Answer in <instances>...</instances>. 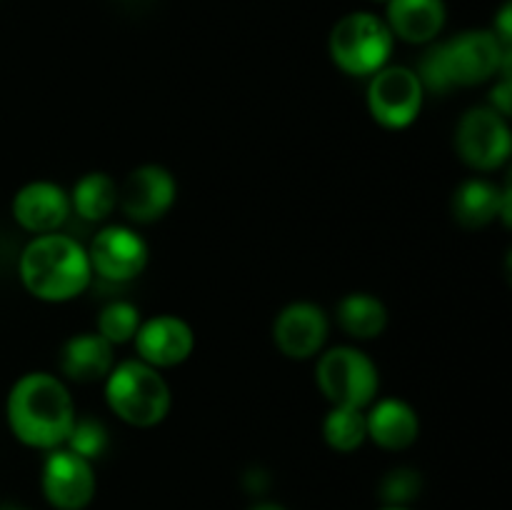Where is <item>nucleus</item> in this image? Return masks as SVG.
Returning a JSON list of instances; mask_svg holds the SVG:
<instances>
[{"label": "nucleus", "instance_id": "f257e3e1", "mask_svg": "<svg viewBox=\"0 0 512 510\" xmlns=\"http://www.w3.org/2000/svg\"><path fill=\"white\" fill-rule=\"evenodd\" d=\"M8 423L30 448H60L75 423L73 398L55 375L28 373L10 388Z\"/></svg>", "mask_w": 512, "mask_h": 510}, {"label": "nucleus", "instance_id": "f03ea898", "mask_svg": "<svg viewBox=\"0 0 512 510\" xmlns=\"http://www.w3.org/2000/svg\"><path fill=\"white\" fill-rule=\"evenodd\" d=\"M18 273L33 298L45 303H65L88 288L93 268L78 240L60 233H45L25 245Z\"/></svg>", "mask_w": 512, "mask_h": 510}, {"label": "nucleus", "instance_id": "7ed1b4c3", "mask_svg": "<svg viewBox=\"0 0 512 510\" xmlns=\"http://www.w3.org/2000/svg\"><path fill=\"white\" fill-rule=\"evenodd\" d=\"M105 400L123 423L153 428L165 420L173 395L158 368L143 360H125L105 375Z\"/></svg>", "mask_w": 512, "mask_h": 510}, {"label": "nucleus", "instance_id": "20e7f679", "mask_svg": "<svg viewBox=\"0 0 512 510\" xmlns=\"http://www.w3.org/2000/svg\"><path fill=\"white\" fill-rule=\"evenodd\" d=\"M393 53L388 23L370 13H350L330 33V58L348 75H373Z\"/></svg>", "mask_w": 512, "mask_h": 510}, {"label": "nucleus", "instance_id": "39448f33", "mask_svg": "<svg viewBox=\"0 0 512 510\" xmlns=\"http://www.w3.org/2000/svg\"><path fill=\"white\" fill-rule=\"evenodd\" d=\"M315 380L333 408H370L380 388L378 368L373 360L363 350L350 345L330 348L318 360Z\"/></svg>", "mask_w": 512, "mask_h": 510}, {"label": "nucleus", "instance_id": "423d86ee", "mask_svg": "<svg viewBox=\"0 0 512 510\" xmlns=\"http://www.w3.org/2000/svg\"><path fill=\"white\" fill-rule=\"evenodd\" d=\"M425 88L415 70L405 65H385L373 73L368 85V110L378 125L403 130L418 120Z\"/></svg>", "mask_w": 512, "mask_h": 510}, {"label": "nucleus", "instance_id": "0eeeda50", "mask_svg": "<svg viewBox=\"0 0 512 510\" xmlns=\"http://www.w3.org/2000/svg\"><path fill=\"white\" fill-rule=\"evenodd\" d=\"M443 55L453 88L485 83L495 73L510 78V45L500 43L498 35L488 30L460 33L443 43Z\"/></svg>", "mask_w": 512, "mask_h": 510}, {"label": "nucleus", "instance_id": "6e6552de", "mask_svg": "<svg viewBox=\"0 0 512 510\" xmlns=\"http://www.w3.org/2000/svg\"><path fill=\"white\" fill-rule=\"evenodd\" d=\"M455 148L465 165L475 170H495L510 158V128L493 108H473L460 118Z\"/></svg>", "mask_w": 512, "mask_h": 510}, {"label": "nucleus", "instance_id": "1a4fd4ad", "mask_svg": "<svg viewBox=\"0 0 512 510\" xmlns=\"http://www.w3.org/2000/svg\"><path fill=\"white\" fill-rule=\"evenodd\" d=\"M85 253H88L90 268L100 278L113 280V283H128L138 278L148 265V245L135 230L125 225H108L100 230Z\"/></svg>", "mask_w": 512, "mask_h": 510}, {"label": "nucleus", "instance_id": "9d476101", "mask_svg": "<svg viewBox=\"0 0 512 510\" xmlns=\"http://www.w3.org/2000/svg\"><path fill=\"white\" fill-rule=\"evenodd\" d=\"M178 183L163 165H140L118 190V203L133 223H155L173 208Z\"/></svg>", "mask_w": 512, "mask_h": 510}, {"label": "nucleus", "instance_id": "9b49d317", "mask_svg": "<svg viewBox=\"0 0 512 510\" xmlns=\"http://www.w3.org/2000/svg\"><path fill=\"white\" fill-rule=\"evenodd\" d=\"M43 493L58 510H83L95 495L90 460L80 458L73 450H50L43 465Z\"/></svg>", "mask_w": 512, "mask_h": 510}, {"label": "nucleus", "instance_id": "f8f14e48", "mask_svg": "<svg viewBox=\"0 0 512 510\" xmlns=\"http://www.w3.org/2000/svg\"><path fill=\"white\" fill-rule=\"evenodd\" d=\"M325 338H328V315L320 305L308 300L285 305L273 323V340L285 358H313L325 345Z\"/></svg>", "mask_w": 512, "mask_h": 510}, {"label": "nucleus", "instance_id": "ddd939ff", "mask_svg": "<svg viewBox=\"0 0 512 510\" xmlns=\"http://www.w3.org/2000/svg\"><path fill=\"white\" fill-rule=\"evenodd\" d=\"M133 343L138 360L153 368H173L190 358L195 348V333L178 315H155L140 323Z\"/></svg>", "mask_w": 512, "mask_h": 510}, {"label": "nucleus", "instance_id": "4468645a", "mask_svg": "<svg viewBox=\"0 0 512 510\" xmlns=\"http://www.w3.org/2000/svg\"><path fill=\"white\" fill-rule=\"evenodd\" d=\"M13 215L30 233H55L70 215V195L50 180H33L15 193Z\"/></svg>", "mask_w": 512, "mask_h": 510}, {"label": "nucleus", "instance_id": "2eb2a0df", "mask_svg": "<svg viewBox=\"0 0 512 510\" xmlns=\"http://www.w3.org/2000/svg\"><path fill=\"white\" fill-rule=\"evenodd\" d=\"M453 218L463 228H485L495 218H503L505 225H510V188L500 190L490 180L473 178L465 180L453 193Z\"/></svg>", "mask_w": 512, "mask_h": 510}, {"label": "nucleus", "instance_id": "dca6fc26", "mask_svg": "<svg viewBox=\"0 0 512 510\" xmlns=\"http://www.w3.org/2000/svg\"><path fill=\"white\" fill-rule=\"evenodd\" d=\"M368 438H373L385 450H405L418 440L420 420L413 405L400 398L378 400L365 413Z\"/></svg>", "mask_w": 512, "mask_h": 510}, {"label": "nucleus", "instance_id": "f3484780", "mask_svg": "<svg viewBox=\"0 0 512 510\" xmlns=\"http://www.w3.org/2000/svg\"><path fill=\"white\" fill-rule=\"evenodd\" d=\"M445 25L443 0H388V28L408 43L435 40Z\"/></svg>", "mask_w": 512, "mask_h": 510}, {"label": "nucleus", "instance_id": "a211bd4d", "mask_svg": "<svg viewBox=\"0 0 512 510\" xmlns=\"http://www.w3.org/2000/svg\"><path fill=\"white\" fill-rule=\"evenodd\" d=\"M60 370L75 383L103 380L113 370V345L98 333H80L63 345Z\"/></svg>", "mask_w": 512, "mask_h": 510}, {"label": "nucleus", "instance_id": "6ab92c4d", "mask_svg": "<svg viewBox=\"0 0 512 510\" xmlns=\"http://www.w3.org/2000/svg\"><path fill=\"white\" fill-rule=\"evenodd\" d=\"M338 323L358 340L378 338L388 325V308L370 293H350L338 303Z\"/></svg>", "mask_w": 512, "mask_h": 510}, {"label": "nucleus", "instance_id": "aec40b11", "mask_svg": "<svg viewBox=\"0 0 512 510\" xmlns=\"http://www.w3.org/2000/svg\"><path fill=\"white\" fill-rule=\"evenodd\" d=\"M115 203H118V185H115V180L108 173H100V170L85 173L75 183L73 198H70L75 213L83 220H90V223L108 218Z\"/></svg>", "mask_w": 512, "mask_h": 510}, {"label": "nucleus", "instance_id": "412c9836", "mask_svg": "<svg viewBox=\"0 0 512 510\" xmlns=\"http://www.w3.org/2000/svg\"><path fill=\"white\" fill-rule=\"evenodd\" d=\"M323 438L338 453H353L368 438L365 410L358 408H330L323 420Z\"/></svg>", "mask_w": 512, "mask_h": 510}, {"label": "nucleus", "instance_id": "4be33fe9", "mask_svg": "<svg viewBox=\"0 0 512 510\" xmlns=\"http://www.w3.org/2000/svg\"><path fill=\"white\" fill-rule=\"evenodd\" d=\"M140 328V310L128 300H115L103 308L98 318V335L110 345H123L135 338Z\"/></svg>", "mask_w": 512, "mask_h": 510}, {"label": "nucleus", "instance_id": "5701e85b", "mask_svg": "<svg viewBox=\"0 0 512 510\" xmlns=\"http://www.w3.org/2000/svg\"><path fill=\"white\" fill-rule=\"evenodd\" d=\"M423 490V478H420L418 470L413 468H395L390 473H385V478L380 480V500L395 508H403L405 503L415 500Z\"/></svg>", "mask_w": 512, "mask_h": 510}, {"label": "nucleus", "instance_id": "b1692460", "mask_svg": "<svg viewBox=\"0 0 512 510\" xmlns=\"http://www.w3.org/2000/svg\"><path fill=\"white\" fill-rule=\"evenodd\" d=\"M65 443H68V450H73L80 458L95 460L105 453V448H108V433H105L103 423H98V420L75 418Z\"/></svg>", "mask_w": 512, "mask_h": 510}, {"label": "nucleus", "instance_id": "393cba45", "mask_svg": "<svg viewBox=\"0 0 512 510\" xmlns=\"http://www.w3.org/2000/svg\"><path fill=\"white\" fill-rule=\"evenodd\" d=\"M510 95H512L510 78L500 80V83L493 88V93H490V100H493V110H495V113L503 115V118H508V115H510Z\"/></svg>", "mask_w": 512, "mask_h": 510}, {"label": "nucleus", "instance_id": "a878e982", "mask_svg": "<svg viewBox=\"0 0 512 510\" xmlns=\"http://www.w3.org/2000/svg\"><path fill=\"white\" fill-rule=\"evenodd\" d=\"M250 510H285L283 505H278V503H260V505H255V508H250Z\"/></svg>", "mask_w": 512, "mask_h": 510}, {"label": "nucleus", "instance_id": "bb28decb", "mask_svg": "<svg viewBox=\"0 0 512 510\" xmlns=\"http://www.w3.org/2000/svg\"><path fill=\"white\" fill-rule=\"evenodd\" d=\"M383 510H408V508H395V505H388V508H383Z\"/></svg>", "mask_w": 512, "mask_h": 510}]
</instances>
